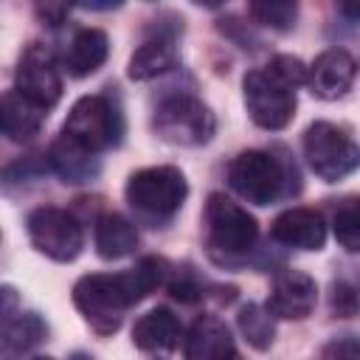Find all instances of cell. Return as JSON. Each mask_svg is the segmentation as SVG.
<instances>
[{
  "mask_svg": "<svg viewBox=\"0 0 360 360\" xmlns=\"http://www.w3.org/2000/svg\"><path fill=\"white\" fill-rule=\"evenodd\" d=\"M143 295L135 287L132 273H90L73 284V304L87 321V326L107 338L118 332L127 309Z\"/></svg>",
  "mask_w": 360,
  "mask_h": 360,
  "instance_id": "1",
  "label": "cell"
},
{
  "mask_svg": "<svg viewBox=\"0 0 360 360\" xmlns=\"http://www.w3.org/2000/svg\"><path fill=\"white\" fill-rule=\"evenodd\" d=\"M188 183L177 166H149L127 180V202L135 217L152 228L166 225L183 205Z\"/></svg>",
  "mask_w": 360,
  "mask_h": 360,
  "instance_id": "2",
  "label": "cell"
},
{
  "mask_svg": "<svg viewBox=\"0 0 360 360\" xmlns=\"http://www.w3.org/2000/svg\"><path fill=\"white\" fill-rule=\"evenodd\" d=\"M62 135L93 155L112 149L121 143V135H124L121 110L112 104L110 96H82L70 107Z\"/></svg>",
  "mask_w": 360,
  "mask_h": 360,
  "instance_id": "3",
  "label": "cell"
},
{
  "mask_svg": "<svg viewBox=\"0 0 360 360\" xmlns=\"http://www.w3.org/2000/svg\"><path fill=\"white\" fill-rule=\"evenodd\" d=\"M301 143H304V158H307L309 169L326 183L343 180L360 163V149H357L354 138L332 121L309 124Z\"/></svg>",
  "mask_w": 360,
  "mask_h": 360,
  "instance_id": "4",
  "label": "cell"
},
{
  "mask_svg": "<svg viewBox=\"0 0 360 360\" xmlns=\"http://www.w3.org/2000/svg\"><path fill=\"white\" fill-rule=\"evenodd\" d=\"M228 183L242 200L270 205L287 188V166L273 152L245 149L228 163Z\"/></svg>",
  "mask_w": 360,
  "mask_h": 360,
  "instance_id": "5",
  "label": "cell"
},
{
  "mask_svg": "<svg viewBox=\"0 0 360 360\" xmlns=\"http://www.w3.org/2000/svg\"><path fill=\"white\" fill-rule=\"evenodd\" d=\"M155 132L174 146H202L217 132L214 112L194 96H169L158 104L152 118Z\"/></svg>",
  "mask_w": 360,
  "mask_h": 360,
  "instance_id": "6",
  "label": "cell"
},
{
  "mask_svg": "<svg viewBox=\"0 0 360 360\" xmlns=\"http://www.w3.org/2000/svg\"><path fill=\"white\" fill-rule=\"evenodd\" d=\"M25 228L31 245L53 262H73L84 248V231L79 219L65 208H34L25 219Z\"/></svg>",
  "mask_w": 360,
  "mask_h": 360,
  "instance_id": "7",
  "label": "cell"
},
{
  "mask_svg": "<svg viewBox=\"0 0 360 360\" xmlns=\"http://www.w3.org/2000/svg\"><path fill=\"white\" fill-rule=\"evenodd\" d=\"M245 107L256 127L284 129L295 115V90L281 84L267 68L248 70L242 79Z\"/></svg>",
  "mask_w": 360,
  "mask_h": 360,
  "instance_id": "8",
  "label": "cell"
},
{
  "mask_svg": "<svg viewBox=\"0 0 360 360\" xmlns=\"http://www.w3.org/2000/svg\"><path fill=\"white\" fill-rule=\"evenodd\" d=\"M205 225H208V245L211 250L222 253H248L259 239L256 219L231 197L214 191L205 202Z\"/></svg>",
  "mask_w": 360,
  "mask_h": 360,
  "instance_id": "9",
  "label": "cell"
},
{
  "mask_svg": "<svg viewBox=\"0 0 360 360\" xmlns=\"http://www.w3.org/2000/svg\"><path fill=\"white\" fill-rule=\"evenodd\" d=\"M14 84H17L14 93H20L28 104H34L42 112L51 110L62 98V76L53 53L45 45L31 42L17 62Z\"/></svg>",
  "mask_w": 360,
  "mask_h": 360,
  "instance_id": "10",
  "label": "cell"
},
{
  "mask_svg": "<svg viewBox=\"0 0 360 360\" xmlns=\"http://www.w3.org/2000/svg\"><path fill=\"white\" fill-rule=\"evenodd\" d=\"M315 301H318L315 281L301 270H284L276 276L264 309L270 312V318L304 321L315 309Z\"/></svg>",
  "mask_w": 360,
  "mask_h": 360,
  "instance_id": "11",
  "label": "cell"
},
{
  "mask_svg": "<svg viewBox=\"0 0 360 360\" xmlns=\"http://www.w3.org/2000/svg\"><path fill=\"white\" fill-rule=\"evenodd\" d=\"M357 76V62L346 48H326L307 68V84L318 98H340L352 90Z\"/></svg>",
  "mask_w": 360,
  "mask_h": 360,
  "instance_id": "12",
  "label": "cell"
},
{
  "mask_svg": "<svg viewBox=\"0 0 360 360\" xmlns=\"http://www.w3.org/2000/svg\"><path fill=\"white\" fill-rule=\"evenodd\" d=\"M270 236L287 248L321 250L326 242V222L315 208H287L273 219Z\"/></svg>",
  "mask_w": 360,
  "mask_h": 360,
  "instance_id": "13",
  "label": "cell"
},
{
  "mask_svg": "<svg viewBox=\"0 0 360 360\" xmlns=\"http://www.w3.org/2000/svg\"><path fill=\"white\" fill-rule=\"evenodd\" d=\"M186 360H239L228 326L214 315H200L183 338Z\"/></svg>",
  "mask_w": 360,
  "mask_h": 360,
  "instance_id": "14",
  "label": "cell"
},
{
  "mask_svg": "<svg viewBox=\"0 0 360 360\" xmlns=\"http://www.w3.org/2000/svg\"><path fill=\"white\" fill-rule=\"evenodd\" d=\"M180 338H183V326L177 315L166 307L149 309L132 326V343L141 352H169L180 343Z\"/></svg>",
  "mask_w": 360,
  "mask_h": 360,
  "instance_id": "15",
  "label": "cell"
},
{
  "mask_svg": "<svg viewBox=\"0 0 360 360\" xmlns=\"http://www.w3.org/2000/svg\"><path fill=\"white\" fill-rule=\"evenodd\" d=\"M48 163H51V169L62 177V183H70V186L90 183V180H96V174L101 172L98 155L82 149L79 143L68 141L65 135H59V138L51 143V149H48Z\"/></svg>",
  "mask_w": 360,
  "mask_h": 360,
  "instance_id": "16",
  "label": "cell"
},
{
  "mask_svg": "<svg viewBox=\"0 0 360 360\" xmlns=\"http://www.w3.org/2000/svg\"><path fill=\"white\" fill-rule=\"evenodd\" d=\"M110 56V39L101 28H79L65 51V70L76 79L96 73Z\"/></svg>",
  "mask_w": 360,
  "mask_h": 360,
  "instance_id": "17",
  "label": "cell"
},
{
  "mask_svg": "<svg viewBox=\"0 0 360 360\" xmlns=\"http://www.w3.org/2000/svg\"><path fill=\"white\" fill-rule=\"evenodd\" d=\"M48 335V323L37 312H22L11 318L0 332V360H20Z\"/></svg>",
  "mask_w": 360,
  "mask_h": 360,
  "instance_id": "18",
  "label": "cell"
},
{
  "mask_svg": "<svg viewBox=\"0 0 360 360\" xmlns=\"http://www.w3.org/2000/svg\"><path fill=\"white\" fill-rule=\"evenodd\" d=\"M138 248V231L135 222H129L127 217L110 211L104 217H98L96 222V253L107 262L124 259Z\"/></svg>",
  "mask_w": 360,
  "mask_h": 360,
  "instance_id": "19",
  "label": "cell"
},
{
  "mask_svg": "<svg viewBox=\"0 0 360 360\" xmlns=\"http://www.w3.org/2000/svg\"><path fill=\"white\" fill-rule=\"evenodd\" d=\"M174 65H177L174 39L172 37H155V39H146L141 48H135V53L129 56V65H127V76L132 82H146V79L166 73Z\"/></svg>",
  "mask_w": 360,
  "mask_h": 360,
  "instance_id": "20",
  "label": "cell"
},
{
  "mask_svg": "<svg viewBox=\"0 0 360 360\" xmlns=\"http://www.w3.org/2000/svg\"><path fill=\"white\" fill-rule=\"evenodd\" d=\"M42 110L28 104L20 93L0 96V135L11 141H31L42 127Z\"/></svg>",
  "mask_w": 360,
  "mask_h": 360,
  "instance_id": "21",
  "label": "cell"
},
{
  "mask_svg": "<svg viewBox=\"0 0 360 360\" xmlns=\"http://www.w3.org/2000/svg\"><path fill=\"white\" fill-rule=\"evenodd\" d=\"M236 323H239L242 338H245L253 349H259V352L270 349L273 335H276V326H273V318H270V312H267L264 307H259V304H245V307L239 309V315H236Z\"/></svg>",
  "mask_w": 360,
  "mask_h": 360,
  "instance_id": "22",
  "label": "cell"
},
{
  "mask_svg": "<svg viewBox=\"0 0 360 360\" xmlns=\"http://www.w3.org/2000/svg\"><path fill=\"white\" fill-rule=\"evenodd\" d=\"M248 14L259 25H267V28H276V31H290L295 25L298 6L290 3V0H256V3L248 6Z\"/></svg>",
  "mask_w": 360,
  "mask_h": 360,
  "instance_id": "23",
  "label": "cell"
},
{
  "mask_svg": "<svg viewBox=\"0 0 360 360\" xmlns=\"http://www.w3.org/2000/svg\"><path fill=\"white\" fill-rule=\"evenodd\" d=\"M332 225H335L338 242H340L346 250L354 253V250L360 248V214H357V200H354V197L343 200V202L335 208Z\"/></svg>",
  "mask_w": 360,
  "mask_h": 360,
  "instance_id": "24",
  "label": "cell"
},
{
  "mask_svg": "<svg viewBox=\"0 0 360 360\" xmlns=\"http://www.w3.org/2000/svg\"><path fill=\"white\" fill-rule=\"evenodd\" d=\"M281 84L287 87H298V84H307V65L298 59V56H290V53H281V56H273L267 65H264Z\"/></svg>",
  "mask_w": 360,
  "mask_h": 360,
  "instance_id": "25",
  "label": "cell"
},
{
  "mask_svg": "<svg viewBox=\"0 0 360 360\" xmlns=\"http://www.w3.org/2000/svg\"><path fill=\"white\" fill-rule=\"evenodd\" d=\"M329 307L338 318H354L357 315V292L349 281H335L329 292Z\"/></svg>",
  "mask_w": 360,
  "mask_h": 360,
  "instance_id": "26",
  "label": "cell"
},
{
  "mask_svg": "<svg viewBox=\"0 0 360 360\" xmlns=\"http://www.w3.org/2000/svg\"><path fill=\"white\" fill-rule=\"evenodd\" d=\"M321 360H360V343L354 335H343V338H335L323 346L321 352Z\"/></svg>",
  "mask_w": 360,
  "mask_h": 360,
  "instance_id": "27",
  "label": "cell"
},
{
  "mask_svg": "<svg viewBox=\"0 0 360 360\" xmlns=\"http://www.w3.org/2000/svg\"><path fill=\"white\" fill-rule=\"evenodd\" d=\"M17 307H20V292L14 287H8V284H0V329L11 321Z\"/></svg>",
  "mask_w": 360,
  "mask_h": 360,
  "instance_id": "28",
  "label": "cell"
},
{
  "mask_svg": "<svg viewBox=\"0 0 360 360\" xmlns=\"http://www.w3.org/2000/svg\"><path fill=\"white\" fill-rule=\"evenodd\" d=\"M169 290H172V295H174L177 301H186V304H194V301L202 298V287H200L197 281H188V278H186V281H174Z\"/></svg>",
  "mask_w": 360,
  "mask_h": 360,
  "instance_id": "29",
  "label": "cell"
},
{
  "mask_svg": "<svg viewBox=\"0 0 360 360\" xmlns=\"http://www.w3.org/2000/svg\"><path fill=\"white\" fill-rule=\"evenodd\" d=\"M37 11H39L45 20H51L48 25H59V22H62V17L68 14V8H65V6H37Z\"/></svg>",
  "mask_w": 360,
  "mask_h": 360,
  "instance_id": "30",
  "label": "cell"
},
{
  "mask_svg": "<svg viewBox=\"0 0 360 360\" xmlns=\"http://www.w3.org/2000/svg\"><path fill=\"white\" fill-rule=\"evenodd\" d=\"M68 360H93V357H90V354H84V352H76V354H70Z\"/></svg>",
  "mask_w": 360,
  "mask_h": 360,
  "instance_id": "31",
  "label": "cell"
},
{
  "mask_svg": "<svg viewBox=\"0 0 360 360\" xmlns=\"http://www.w3.org/2000/svg\"><path fill=\"white\" fill-rule=\"evenodd\" d=\"M34 360H53V357H34Z\"/></svg>",
  "mask_w": 360,
  "mask_h": 360,
  "instance_id": "32",
  "label": "cell"
}]
</instances>
